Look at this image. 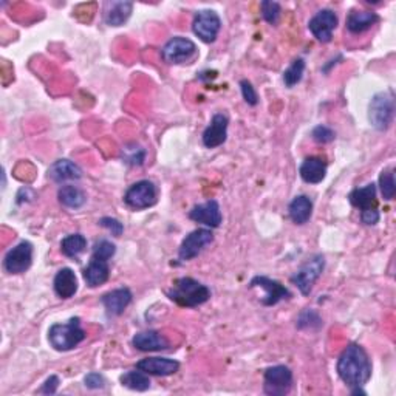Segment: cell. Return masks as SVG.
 <instances>
[{
  "instance_id": "obj_1",
  "label": "cell",
  "mask_w": 396,
  "mask_h": 396,
  "mask_svg": "<svg viewBox=\"0 0 396 396\" xmlns=\"http://www.w3.org/2000/svg\"><path fill=\"white\" fill-rule=\"evenodd\" d=\"M338 375L350 389L364 387L372 376V362L359 344H350L338 359Z\"/></svg>"
},
{
  "instance_id": "obj_2",
  "label": "cell",
  "mask_w": 396,
  "mask_h": 396,
  "mask_svg": "<svg viewBox=\"0 0 396 396\" xmlns=\"http://www.w3.org/2000/svg\"><path fill=\"white\" fill-rule=\"evenodd\" d=\"M167 298L180 307L196 308L210 299V290L192 277H180L167 290Z\"/></svg>"
},
{
  "instance_id": "obj_3",
  "label": "cell",
  "mask_w": 396,
  "mask_h": 396,
  "mask_svg": "<svg viewBox=\"0 0 396 396\" xmlns=\"http://www.w3.org/2000/svg\"><path fill=\"white\" fill-rule=\"evenodd\" d=\"M86 338L79 317H72L67 324H55L48 330V342L57 351H70Z\"/></svg>"
},
{
  "instance_id": "obj_4",
  "label": "cell",
  "mask_w": 396,
  "mask_h": 396,
  "mask_svg": "<svg viewBox=\"0 0 396 396\" xmlns=\"http://www.w3.org/2000/svg\"><path fill=\"white\" fill-rule=\"evenodd\" d=\"M395 115V95L392 90H385L378 94L370 101L368 106V121L379 132L390 128Z\"/></svg>"
},
{
  "instance_id": "obj_5",
  "label": "cell",
  "mask_w": 396,
  "mask_h": 396,
  "mask_svg": "<svg viewBox=\"0 0 396 396\" xmlns=\"http://www.w3.org/2000/svg\"><path fill=\"white\" fill-rule=\"evenodd\" d=\"M350 203L361 210V222L373 226L379 222V210L376 200V184L368 183L364 188H356L350 192Z\"/></svg>"
},
{
  "instance_id": "obj_6",
  "label": "cell",
  "mask_w": 396,
  "mask_h": 396,
  "mask_svg": "<svg viewBox=\"0 0 396 396\" xmlns=\"http://www.w3.org/2000/svg\"><path fill=\"white\" fill-rule=\"evenodd\" d=\"M325 268V259L321 254H316L307 260L296 273L291 276V282L298 286V290L303 294V296H308L313 290V285L319 277L322 276Z\"/></svg>"
},
{
  "instance_id": "obj_7",
  "label": "cell",
  "mask_w": 396,
  "mask_h": 396,
  "mask_svg": "<svg viewBox=\"0 0 396 396\" xmlns=\"http://www.w3.org/2000/svg\"><path fill=\"white\" fill-rule=\"evenodd\" d=\"M158 200V189L150 180H141L128 189L124 196V203L135 210L152 208Z\"/></svg>"
},
{
  "instance_id": "obj_8",
  "label": "cell",
  "mask_w": 396,
  "mask_h": 396,
  "mask_svg": "<svg viewBox=\"0 0 396 396\" xmlns=\"http://www.w3.org/2000/svg\"><path fill=\"white\" fill-rule=\"evenodd\" d=\"M293 387V372L285 366L268 367L264 373V392L271 396L288 395Z\"/></svg>"
},
{
  "instance_id": "obj_9",
  "label": "cell",
  "mask_w": 396,
  "mask_h": 396,
  "mask_svg": "<svg viewBox=\"0 0 396 396\" xmlns=\"http://www.w3.org/2000/svg\"><path fill=\"white\" fill-rule=\"evenodd\" d=\"M197 55V45L188 38L176 36L166 42L162 50V57L166 64H184L189 62Z\"/></svg>"
},
{
  "instance_id": "obj_10",
  "label": "cell",
  "mask_w": 396,
  "mask_h": 396,
  "mask_svg": "<svg viewBox=\"0 0 396 396\" xmlns=\"http://www.w3.org/2000/svg\"><path fill=\"white\" fill-rule=\"evenodd\" d=\"M222 28V19L213 10H201L196 14L192 22L193 35L203 40L205 44H213Z\"/></svg>"
},
{
  "instance_id": "obj_11",
  "label": "cell",
  "mask_w": 396,
  "mask_h": 396,
  "mask_svg": "<svg viewBox=\"0 0 396 396\" xmlns=\"http://www.w3.org/2000/svg\"><path fill=\"white\" fill-rule=\"evenodd\" d=\"M249 288L251 290L260 288V290L265 291L264 298L260 299L262 305H265V307L277 305V303H279L281 300H286V299L291 298V293L285 285H282L281 282H277V281L269 279V277H266V276H256L254 279L251 281Z\"/></svg>"
},
{
  "instance_id": "obj_12",
  "label": "cell",
  "mask_w": 396,
  "mask_h": 396,
  "mask_svg": "<svg viewBox=\"0 0 396 396\" xmlns=\"http://www.w3.org/2000/svg\"><path fill=\"white\" fill-rule=\"evenodd\" d=\"M214 234L208 227H200V230L192 231L189 235L184 237L179 249V259L181 262H188V260L196 259L201 251L208 247L209 243H213Z\"/></svg>"
},
{
  "instance_id": "obj_13",
  "label": "cell",
  "mask_w": 396,
  "mask_h": 396,
  "mask_svg": "<svg viewBox=\"0 0 396 396\" xmlns=\"http://www.w3.org/2000/svg\"><path fill=\"white\" fill-rule=\"evenodd\" d=\"M33 264V245L30 242H21L6 252L4 268L8 274H22L28 271Z\"/></svg>"
},
{
  "instance_id": "obj_14",
  "label": "cell",
  "mask_w": 396,
  "mask_h": 396,
  "mask_svg": "<svg viewBox=\"0 0 396 396\" xmlns=\"http://www.w3.org/2000/svg\"><path fill=\"white\" fill-rule=\"evenodd\" d=\"M336 27H338V16L332 10L317 11L308 22L310 31L322 44H328L333 39V31Z\"/></svg>"
},
{
  "instance_id": "obj_15",
  "label": "cell",
  "mask_w": 396,
  "mask_h": 396,
  "mask_svg": "<svg viewBox=\"0 0 396 396\" xmlns=\"http://www.w3.org/2000/svg\"><path fill=\"white\" fill-rule=\"evenodd\" d=\"M227 125H230V120L223 113H215L210 120L209 125L203 132V145L208 149H215L226 142L227 138Z\"/></svg>"
},
{
  "instance_id": "obj_16",
  "label": "cell",
  "mask_w": 396,
  "mask_h": 396,
  "mask_svg": "<svg viewBox=\"0 0 396 396\" xmlns=\"http://www.w3.org/2000/svg\"><path fill=\"white\" fill-rule=\"evenodd\" d=\"M189 218L193 222L205 225L210 230L218 227L222 223V210L217 200H209L206 203L193 206L189 210Z\"/></svg>"
},
{
  "instance_id": "obj_17",
  "label": "cell",
  "mask_w": 396,
  "mask_h": 396,
  "mask_svg": "<svg viewBox=\"0 0 396 396\" xmlns=\"http://www.w3.org/2000/svg\"><path fill=\"white\" fill-rule=\"evenodd\" d=\"M137 368L147 375H155V376H171L179 372L180 362L169 358H146L141 359Z\"/></svg>"
},
{
  "instance_id": "obj_18",
  "label": "cell",
  "mask_w": 396,
  "mask_h": 396,
  "mask_svg": "<svg viewBox=\"0 0 396 396\" xmlns=\"http://www.w3.org/2000/svg\"><path fill=\"white\" fill-rule=\"evenodd\" d=\"M132 302V291L129 288H116L113 291L106 293L101 298V303H103L108 316H121L125 308L130 305Z\"/></svg>"
},
{
  "instance_id": "obj_19",
  "label": "cell",
  "mask_w": 396,
  "mask_h": 396,
  "mask_svg": "<svg viewBox=\"0 0 396 396\" xmlns=\"http://www.w3.org/2000/svg\"><path fill=\"white\" fill-rule=\"evenodd\" d=\"M132 344L140 351H162L169 349V341L157 330H147L135 334Z\"/></svg>"
},
{
  "instance_id": "obj_20",
  "label": "cell",
  "mask_w": 396,
  "mask_h": 396,
  "mask_svg": "<svg viewBox=\"0 0 396 396\" xmlns=\"http://www.w3.org/2000/svg\"><path fill=\"white\" fill-rule=\"evenodd\" d=\"M48 176L55 183H67V181H78L82 179L81 167L70 162V159H57L48 169Z\"/></svg>"
},
{
  "instance_id": "obj_21",
  "label": "cell",
  "mask_w": 396,
  "mask_h": 396,
  "mask_svg": "<svg viewBox=\"0 0 396 396\" xmlns=\"http://www.w3.org/2000/svg\"><path fill=\"white\" fill-rule=\"evenodd\" d=\"M111 276V268H108V260L91 256L90 264L84 269V279H86L90 288H96L99 285H104Z\"/></svg>"
},
{
  "instance_id": "obj_22",
  "label": "cell",
  "mask_w": 396,
  "mask_h": 396,
  "mask_svg": "<svg viewBox=\"0 0 396 396\" xmlns=\"http://www.w3.org/2000/svg\"><path fill=\"white\" fill-rule=\"evenodd\" d=\"M133 10L132 2H106L104 21L111 27H121L129 21Z\"/></svg>"
},
{
  "instance_id": "obj_23",
  "label": "cell",
  "mask_w": 396,
  "mask_h": 396,
  "mask_svg": "<svg viewBox=\"0 0 396 396\" xmlns=\"http://www.w3.org/2000/svg\"><path fill=\"white\" fill-rule=\"evenodd\" d=\"M300 179L308 184H317L324 181L327 175V163L319 157H310L300 164Z\"/></svg>"
},
{
  "instance_id": "obj_24",
  "label": "cell",
  "mask_w": 396,
  "mask_h": 396,
  "mask_svg": "<svg viewBox=\"0 0 396 396\" xmlns=\"http://www.w3.org/2000/svg\"><path fill=\"white\" fill-rule=\"evenodd\" d=\"M53 286H55V293L61 299L73 298L76 291H78V279H76V274L73 273V269L70 268L59 269L57 274L55 276Z\"/></svg>"
},
{
  "instance_id": "obj_25",
  "label": "cell",
  "mask_w": 396,
  "mask_h": 396,
  "mask_svg": "<svg viewBox=\"0 0 396 396\" xmlns=\"http://www.w3.org/2000/svg\"><path fill=\"white\" fill-rule=\"evenodd\" d=\"M288 214L293 223L305 225L313 214V201L307 196L294 197L288 206Z\"/></svg>"
},
{
  "instance_id": "obj_26",
  "label": "cell",
  "mask_w": 396,
  "mask_h": 396,
  "mask_svg": "<svg viewBox=\"0 0 396 396\" xmlns=\"http://www.w3.org/2000/svg\"><path fill=\"white\" fill-rule=\"evenodd\" d=\"M379 21L375 11H351L347 18V30L353 35H361L370 30Z\"/></svg>"
},
{
  "instance_id": "obj_27",
  "label": "cell",
  "mask_w": 396,
  "mask_h": 396,
  "mask_svg": "<svg viewBox=\"0 0 396 396\" xmlns=\"http://www.w3.org/2000/svg\"><path fill=\"white\" fill-rule=\"evenodd\" d=\"M59 203L69 209H79L86 205L87 197L82 189L78 186H72V184H65L57 192Z\"/></svg>"
},
{
  "instance_id": "obj_28",
  "label": "cell",
  "mask_w": 396,
  "mask_h": 396,
  "mask_svg": "<svg viewBox=\"0 0 396 396\" xmlns=\"http://www.w3.org/2000/svg\"><path fill=\"white\" fill-rule=\"evenodd\" d=\"M87 248V239L82 234H70L61 242V251L65 257L78 259Z\"/></svg>"
},
{
  "instance_id": "obj_29",
  "label": "cell",
  "mask_w": 396,
  "mask_h": 396,
  "mask_svg": "<svg viewBox=\"0 0 396 396\" xmlns=\"http://www.w3.org/2000/svg\"><path fill=\"white\" fill-rule=\"evenodd\" d=\"M120 381L124 387L135 392H146L150 389V378L141 370H130V372L121 375Z\"/></svg>"
},
{
  "instance_id": "obj_30",
  "label": "cell",
  "mask_w": 396,
  "mask_h": 396,
  "mask_svg": "<svg viewBox=\"0 0 396 396\" xmlns=\"http://www.w3.org/2000/svg\"><path fill=\"white\" fill-rule=\"evenodd\" d=\"M303 72H305V61L302 57L294 59L291 65L283 72V82L285 86L291 89L299 84L303 78Z\"/></svg>"
},
{
  "instance_id": "obj_31",
  "label": "cell",
  "mask_w": 396,
  "mask_h": 396,
  "mask_svg": "<svg viewBox=\"0 0 396 396\" xmlns=\"http://www.w3.org/2000/svg\"><path fill=\"white\" fill-rule=\"evenodd\" d=\"M379 188H381V193L384 200L390 201L395 198L396 193V181H395V171L393 169H385L379 175Z\"/></svg>"
},
{
  "instance_id": "obj_32",
  "label": "cell",
  "mask_w": 396,
  "mask_h": 396,
  "mask_svg": "<svg viewBox=\"0 0 396 396\" xmlns=\"http://www.w3.org/2000/svg\"><path fill=\"white\" fill-rule=\"evenodd\" d=\"M145 158H146V150L137 145L125 146L123 149L124 163H128L130 166H141L142 163H145Z\"/></svg>"
},
{
  "instance_id": "obj_33",
  "label": "cell",
  "mask_w": 396,
  "mask_h": 396,
  "mask_svg": "<svg viewBox=\"0 0 396 396\" xmlns=\"http://www.w3.org/2000/svg\"><path fill=\"white\" fill-rule=\"evenodd\" d=\"M322 327V319L313 310H305L302 311L298 317V328L303 330V328H310V330H316V328Z\"/></svg>"
},
{
  "instance_id": "obj_34",
  "label": "cell",
  "mask_w": 396,
  "mask_h": 396,
  "mask_svg": "<svg viewBox=\"0 0 396 396\" xmlns=\"http://www.w3.org/2000/svg\"><path fill=\"white\" fill-rule=\"evenodd\" d=\"M260 10H262V18L269 25H276L279 22L282 8L277 2H269V0H265V2L260 4Z\"/></svg>"
},
{
  "instance_id": "obj_35",
  "label": "cell",
  "mask_w": 396,
  "mask_h": 396,
  "mask_svg": "<svg viewBox=\"0 0 396 396\" xmlns=\"http://www.w3.org/2000/svg\"><path fill=\"white\" fill-rule=\"evenodd\" d=\"M116 252V247L111 240L107 239H101L98 240L95 245H94V254L91 256H96L99 259H104V260H111Z\"/></svg>"
},
{
  "instance_id": "obj_36",
  "label": "cell",
  "mask_w": 396,
  "mask_h": 396,
  "mask_svg": "<svg viewBox=\"0 0 396 396\" xmlns=\"http://www.w3.org/2000/svg\"><path fill=\"white\" fill-rule=\"evenodd\" d=\"M311 137H313V140L316 142H321V145H327V142L334 141L336 133L330 128H327V125L321 124V125H316V128L313 129V132H311Z\"/></svg>"
},
{
  "instance_id": "obj_37",
  "label": "cell",
  "mask_w": 396,
  "mask_h": 396,
  "mask_svg": "<svg viewBox=\"0 0 396 396\" xmlns=\"http://www.w3.org/2000/svg\"><path fill=\"white\" fill-rule=\"evenodd\" d=\"M240 90H242V96H243V99H245V103L248 106L254 107L259 104V96L249 81H247V79L240 81Z\"/></svg>"
},
{
  "instance_id": "obj_38",
  "label": "cell",
  "mask_w": 396,
  "mask_h": 396,
  "mask_svg": "<svg viewBox=\"0 0 396 396\" xmlns=\"http://www.w3.org/2000/svg\"><path fill=\"white\" fill-rule=\"evenodd\" d=\"M98 225L106 227L107 231H111L115 237H120V235H123V232H124V225L120 220H116V218H112V217H103L98 222Z\"/></svg>"
},
{
  "instance_id": "obj_39",
  "label": "cell",
  "mask_w": 396,
  "mask_h": 396,
  "mask_svg": "<svg viewBox=\"0 0 396 396\" xmlns=\"http://www.w3.org/2000/svg\"><path fill=\"white\" fill-rule=\"evenodd\" d=\"M106 384V379L103 375L99 373H89L86 378H84V385L87 387L90 390H98V389H103Z\"/></svg>"
},
{
  "instance_id": "obj_40",
  "label": "cell",
  "mask_w": 396,
  "mask_h": 396,
  "mask_svg": "<svg viewBox=\"0 0 396 396\" xmlns=\"http://www.w3.org/2000/svg\"><path fill=\"white\" fill-rule=\"evenodd\" d=\"M61 384L59 381L57 376H50L47 381L42 384V387L39 389V393H44V395H55L57 392V387Z\"/></svg>"
}]
</instances>
